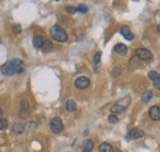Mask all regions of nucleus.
<instances>
[{
    "label": "nucleus",
    "mask_w": 160,
    "mask_h": 152,
    "mask_svg": "<svg viewBox=\"0 0 160 152\" xmlns=\"http://www.w3.org/2000/svg\"><path fill=\"white\" fill-rule=\"evenodd\" d=\"M117 152H122V151H117Z\"/></svg>",
    "instance_id": "28"
},
{
    "label": "nucleus",
    "mask_w": 160,
    "mask_h": 152,
    "mask_svg": "<svg viewBox=\"0 0 160 152\" xmlns=\"http://www.w3.org/2000/svg\"><path fill=\"white\" fill-rule=\"evenodd\" d=\"M113 50H115L117 54H120V55H126V54L128 53V47H127L126 44H123V43H117V44L113 47Z\"/></svg>",
    "instance_id": "13"
},
{
    "label": "nucleus",
    "mask_w": 160,
    "mask_h": 152,
    "mask_svg": "<svg viewBox=\"0 0 160 152\" xmlns=\"http://www.w3.org/2000/svg\"><path fill=\"white\" fill-rule=\"evenodd\" d=\"M127 106L128 104H122V102H118V103H115L110 109H111V113L112 114H121L124 113L126 109H127Z\"/></svg>",
    "instance_id": "10"
},
{
    "label": "nucleus",
    "mask_w": 160,
    "mask_h": 152,
    "mask_svg": "<svg viewBox=\"0 0 160 152\" xmlns=\"http://www.w3.org/2000/svg\"><path fill=\"white\" fill-rule=\"evenodd\" d=\"M148 77L152 80V82H153L154 87L160 91V74L159 73H157V71H149Z\"/></svg>",
    "instance_id": "9"
},
{
    "label": "nucleus",
    "mask_w": 160,
    "mask_h": 152,
    "mask_svg": "<svg viewBox=\"0 0 160 152\" xmlns=\"http://www.w3.org/2000/svg\"><path fill=\"white\" fill-rule=\"evenodd\" d=\"M144 136V130L140 129V128H133L132 130H129L128 134H127V140H138V139H142Z\"/></svg>",
    "instance_id": "5"
},
{
    "label": "nucleus",
    "mask_w": 160,
    "mask_h": 152,
    "mask_svg": "<svg viewBox=\"0 0 160 152\" xmlns=\"http://www.w3.org/2000/svg\"><path fill=\"white\" fill-rule=\"evenodd\" d=\"M120 33L123 36V37L126 38L127 40H133V39H134V35L132 33V31H131V30H129V27H127V26L121 27Z\"/></svg>",
    "instance_id": "12"
},
{
    "label": "nucleus",
    "mask_w": 160,
    "mask_h": 152,
    "mask_svg": "<svg viewBox=\"0 0 160 152\" xmlns=\"http://www.w3.org/2000/svg\"><path fill=\"white\" fill-rule=\"evenodd\" d=\"M8 126H9L8 120H6L5 118H1V119H0V130H1V131H2V130H6Z\"/></svg>",
    "instance_id": "19"
},
{
    "label": "nucleus",
    "mask_w": 160,
    "mask_h": 152,
    "mask_svg": "<svg viewBox=\"0 0 160 152\" xmlns=\"http://www.w3.org/2000/svg\"><path fill=\"white\" fill-rule=\"evenodd\" d=\"M108 121L112 123V124L118 123V118H117V115H116V114H111V115H108Z\"/></svg>",
    "instance_id": "21"
},
{
    "label": "nucleus",
    "mask_w": 160,
    "mask_h": 152,
    "mask_svg": "<svg viewBox=\"0 0 160 152\" xmlns=\"http://www.w3.org/2000/svg\"><path fill=\"white\" fill-rule=\"evenodd\" d=\"M49 35H51V38L56 42H59V43H64L68 40V35L67 32L60 27L58 25H54L51 27L49 30Z\"/></svg>",
    "instance_id": "2"
},
{
    "label": "nucleus",
    "mask_w": 160,
    "mask_h": 152,
    "mask_svg": "<svg viewBox=\"0 0 160 152\" xmlns=\"http://www.w3.org/2000/svg\"><path fill=\"white\" fill-rule=\"evenodd\" d=\"M12 31H14V33H20L21 32V26L20 25H15V26H12Z\"/></svg>",
    "instance_id": "24"
},
{
    "label": "nucleus",
    "mask_w": 160,
    "mask_h": 152,
    "mask_svg": "<svg viewBox=\"0 0 160 152\" xmlns=\"http://www.w3.org/2000/svg\"><path fill=\"white\" fill-rule=\"evenodd\" d=\"M148 114H149V116H150L152 120H154V121L160 120V108L158 107V106H153V107H150Z\"/></svg>",
    "instance_id": "11"
},
{
    "label": "nucleus",
    "mask_w": 160,
    "mask_h": 152,
    "mask_svg": "<svg viewBox=\"0 0 160 152\" xmlns=\"http://www.w3.org/2000/svg\"><path fill=\"white\" fill-rule=\"evenodd\" d=\"M49 129L53 134H60L63 131L64 125H63V121L59 116H56L49 121Z\"/></svg>",
    "instance_id": "3"
},
{
    "label": "nucleus",
    "mask_w": 160,
    "mask_h": 152,
    "mask_svg": "<svg viewBox=\"0 0 160 152\" xmlns=\"http://www.w3.org/2000/svg\"><path fill=\"white\" fill-rule=\"evenodd\" d=\"M28 114H30V104H28V101L26 98H23L20 104V116L26 118Z\"/></svg>",
    "instance_id": "8"
},
{
    "label": "nucleus",
    "mask_w": 160,
    "mask_h": 152,
    "mask_svg": "<svg viewBox=\"0 0 160 152\" xmlns=\"http://www.w3.org/2000/svg\"><path fill=\"white\" fill-rule=\"evenodd\" d=\"M158 33H159V35H160V25H159V26H158Z\"/></svg>",
    "instance_id": "27"
},
{
    "label": "nucleus",
    "mask_w": 160,
    "mask_h": 152,
    "mask_svg": "<svg viewBox=\"0 0 160 152\" xmlns=\"http://www.w3.org/2000/svg\"><path fill=\"white\" fill-rule=\"evenodd\" d=\"M99 152H115V150H113V147H112L111 144L102 142V144H100V146H99Z\"/></svg>",
    "instance_id": "17"
},
{
    "label": "nucleus",
    "mask_w": 160,
    "mask_h": 152,
    "mask_svg": "<svg viewBox=\"0 0 160 152\" xmlns=\"http://www.w3.org/2000/svg\"><path fill=\"white\" fill-rule=\"evenodd\" d=\"M89 11V7L86 6V5H79L78 7H77V12H80V14H86Z\"/></svg>",
    "instance_id": "20"
},
{
    "label": "nucleus",
    "mask_w": 160,
    "mask_h": 152,
    "mask_svg": "<svg viewBox=\"0 0 160 152\" xmlns=\"http://www.w3.org/2000/svg\"><path fill=\"white\" fill-rule=\"evenodd\" d=\"M65 11L68 14H75L77 12V7H74V6H65Z\"/></svg>",
    "instance_id": "23"
},
{
    "label": "nucleus",
    "mask_w": 160,
    "mask_h": 152,
    "mask_svg": "<svg viewBox=\"0 0 160 152\" xmlns=\"http://www.w3.org/2000/svg\"><path fill=\"white\" fill-rule=\"evenodd\" d=\"M1 118H2V109L0 108V119H1Z\"/></svg>",
    "instance_id": "26"
},
{
    "label": "nucleus",
    "mask_w": 160,
    "mask_h": 152,
    "mask_svg": "<svg viewBox=\"0 0 160 152\" xmlns=\"http://www.w3.org/2000/svg\"><path fill=\"white\" fill-rule=\"evenodd\" d=\"M101 55H102V53L101 52H96L95 53V55H94V64H99L100 63V60H101Z\"/></svg>",
    "instance_id": "22"
},
{
    "label": "nucleus",
    "mask_w": 160,
    "mask_h": 152,
    "mask_svg": "<svg viewBox=\"0 0 160 152\" xmlns=\"http://www.w3.org/2000/svg\"><path fill=\"white\" fill-rule=\"evenodd\" d=\"M121 75V69L120 68H115L112 70V76H120Z\"/></svg>",
    "instance_id": "25"
},
{
    "label": "nucleus",
    "mask_w": 160,
    "mask_h": 152,
    "mask_svg": "<svg viewBox=\"0 0 160 152\" xmlns=\"http://www.w3.org/2000/svg\"><path fill=\"white\" fill-rule=\"evenodd\" d=\"M152 98H153L152 91H145V92L142 95V101H143V103H148V102H150Z\"/></svg>",
    "instance_id": "18"
},
{
    "label": "nucleus",
    "mask_w": 160,
    "mask_h": 152,
    "mask_svg": "<svg viewBox=\"0 0 160 152\" xmlns=\"http://www.w3.org/2000/svg\"><path fill=\"white\" fill-rule=\"evenodd\" d=\"M47 38L42 37V36H35L33 39H32V43H33V47L35 48H37V49H43V47L46 45V43H47Z\"/></svg>",
    "instance_id": "7"
},
{
    "label": "nucleus",
    "mask_w": 160,
    "mask_h": 152,
    "mask_svg": "<svg viewBox=\"0 0 160 152\" xmlns=\"http://www.w3.org/2000/svg\"><path fill=\"white\" fill-rule=\"evenodd\" d=\"M136 57L142 59V60H150V59H153V53H152L149 49L138 48V49L136 50Z\"/></svg>",
    "instance_id": "6"
},
{
    "label": "nucleus",
    "mask_w": 160,
    "mask_h": 152,
    "mask_svg": "<svg viewBox=\"0 0 160 152\" xmlns=\"http://www.w3.org/2000/svg\"><path fill=\"white\" fill-rule=\"evenodd\" d=\"M74 86L79 90H86L90 86V80L86 76H79L78 78H75L74 81Z\"/></svg>",
    "instance_id": "4"
},
{
    "label": "nucleus",
    "mask_w": 160,
    "mask_h": 152,
    "mask_svg": "<svg viewBox=\"0 0 160 152\" xmlns=\"http://www.w3.org/2000/svg\"><path fill=\"white\" fill-rule=\"evenodd\" d=\"M0 71L1 74L5 76H12L16 75V74H20L23 71V68H22V60L19 58H14L9 61H6L1 68H0Z\"/></svg>",
    "instance_id": "1"
},
{
    "label": "nucleus",
    "mask_w": 160,
    "mask_h": 152,
    "mask_svg": "<svg viewBox=\"0 0 160 152\" xmlns=\"http://www.w3.org/2000/svg\"><path fill=\"white\" fill-rule=\"evenodd\" d=\"M94 149V142L91 140H85L81 145V150L82 152H91Z\"/></svg>",
    "instance_id": "16"
},
{
    "label": "nucleus",
    "mask_w": 160,
    "mask_h": 152,
    "mask_svg": "<svg viewBox=\"0 0 160 152\" xmlns=\"http://www.w3.org/2000/svg\"><path fill=\"white\" fill-rule=\"evenodd\" d=\"M25 128H26V125L23 123H16L12 125V133L15 135H21L25 131Z\"/></svg>",
    "instance_id": "15"
},
{
    "label": "nucleus",
    "mask_w": 160,
    "mask_h": 152,
    "mask_svg": "<svg viewBox=\"0 0 160 152\" xmlns=\"http://www.w3.org/2000/svg\"><path fill=\"white\" fill-rule=\"evenodd\" d=\"M64 111L68 112V113H73L77 111V103L73 101V99H69L64 103Z\"/></svg>",
    "instance_id": "14"
}]
</instances>
